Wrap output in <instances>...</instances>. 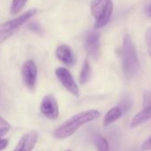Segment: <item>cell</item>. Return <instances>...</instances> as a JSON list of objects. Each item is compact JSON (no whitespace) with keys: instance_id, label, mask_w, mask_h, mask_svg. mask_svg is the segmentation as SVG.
Wrapping results in <instances>:
<instances>
[{"instance_id":"7c38bea8","label":"cell","mask_w":151,"mask_h":151,"mask_svg":"<svg viewBox=\"0 0 151 151\" xmlns=\"http://www.w3.org/2000/svg\"><path fill=\"white\" fill-rule=\"evenodd\" d=\"M122 115H123V112H122V109L119 108V106L112 108L105 115L104 119H103V124L106 126L111 124L112 123H114L115 121L119 119L122 116Z\"/></svg>"},{"instance_id":"30bf717a","label":"cell","mask_w":151,"mask_h":151,"mask_svg":"<svg viewBox=\"0 0 151 151\" xmlns=\"http://www.w3.org/2000/svg\"><path fill=\"white\" fill-rule=\"evenodd\" d=\"M56 57L65 65L72 66L75 63V56L71 48L67 45H59L55 51Z\"/></svg>"},{"instance_id":"9c48e42d","label":"cell","mask_w":151,"mask_h":151,"mask_svg":"<svg viewBox=\"0 0 151 151\" xmlns=\"http://www.w3.org/2000/svg\"><path fill=\"white\" fill-rule=\"evenodd\" d=\"M37 138L38 135L35 131L24 134L17 143L14 151H32L37 144Z\"/></svg>"},{"instance_id":"5b68a950","label":"cell","mask_w":151,"mask_h":151,"mask_svg":"<svg viewBox=\"0 0 151 151\" xmlns=\"http://www.w3.org/2000/svg\"><path fill=\"white\" fill-rule=\"evenodd\" d=\"M55 75L58 80L60 82L62 86L70 93L75 96H78L79 94V90L78 85L74 80L71 73L65 68H58L55 69Z\"/></svg>"},{"instance_id":"2e32d148","label":"cell","mask_w":151,"mask_h":151,"mask_svg":"<svg viewBox=\"0 0 151 151\" xmlns=\"http://www.w3.org/2000/svg\"><path fill=\"white\" fill-rule=\"evenodd\" d=\"M10 128H11L10 124L6 119L0 116V139H2V137L5 136L9 132Z\"/></svg>"},{"instance_id":"ba28073f","label":"cell","mask_w":151,"mask_h":151,"mask_svg":"<svg viewBox=\"0 0 151 151\" xmlns=\"http://www.w3.org/2000/svg\"><path fill=\"white\" fill-rule=\"evenodd\" d=\"M85 47L90 56L97 59L100 55V34L95 31H90L86 35Z\"/></svg>"},{"instance_id":"d6986e66","label":"cell","mask_w":151,"mask_h":151,"mask_svg":"<svg viewBox=\"0 0 151 151\" xmlns=\"http://www.w3.org/2000/svg\"><path fill=\"white\" fill-rule=\"evenodd\" d=\"M141 148H142V150H144V151L151 150V136H150L147 139H146V140L143 142V144H142V146H141Z\"/></svg>"},{"instance_id":"ac0fdd59","label":"cell","mask_w":151,"mask_h":151,"mask_svg":"<svg viewBox=\"0 0 151 151\" xmlns=\"http://www.w3.org/2000/svg\"><path fill=\"white\" fill-rule=\"evenodd\" d=\"M151 107V93H146L143 98V108Z\"/></svg>"},{"instance_id":"8fae6325","label":"cell","mask_w":151,"mask_h":151,"mask_svg":"<svg viewBox=\"0 0 151 151\" xmlns=\"http://www.w3.org/2000/svg\"><path fill=\"white\" fill-rule=\"evenodd\" d=\"M150 118H151V107L143 108V109L141 111L137 113L132 117V119L130 123V127L135 128V127L146 123Z\"/></svg>"},{"instance_id":"3957f363","label":"cell","mask_w":151,"mask_h":151,"mask_svg":"<svg viewBox=\"0 0 151 151\" xmlns=\"http://www.w3.org/2000/svg\"><path fill=\"white\" fill-rule=\"evenodd\" d=\"M91 9L95 19V28L100 29L110 21L113 13V3L111 0H93Z\"/></svg>"},{"instance_id":"e0dca14e","label":"cell","mask_w":151,"mask_h":151,"mask_svg":"<svg viewBox=\"0 0 151 151\" xmlns=\"http://www.w3.org/2000/svg\"><path fill=\"white\" fill-rule=\"evenodd\" d=\"M145 40H146V45L147 48V52L151 57V28L147 29L146 33H145Z\"/></svg>"},{"instance_id":"44dd1931","label":"cell","mask_w":151,"mask_h":151,"mask_svg":"<svg viewBox=\"0 0 151 151\" xmlns=\"http://www.w3.org/2000/svg\"><path fill=\"white\" fill-rule=\"evenodd\" d=\"M146 13H147V16H148V17H151V4L147 7Z\"/></svg>"},{"instance_id":"5bb4252c","label":"cell","mask_w":151,"mask_h":151,"mask_svg":"<svg viewBox=\"0 0 151 151\" xmlns=\"http://www.w3.org/2000/svg\"><path fill=\"white\" fill-rule=\"evenodd\" d=\"M28 0H13L11 7H10V14L12 15L18 14L25 6Z\"/></svg>"},{"instance_id":"52a82bcc","label":"cell","mask_w":151,"mask_h":151,"mask_svg":"<svg viewBox=\"0 0 151 151\" xmlns=\"http://www.w3.org/2000/svg\"><path fill=\"white\" fill-rule=\"evenodd\" d=\"M40 110L47 118L56 119L59 116V106L52 94H47L43 98L40 104Z\"/></svg>"},{"instance_id":"7402d4cb","label":"cell","mask_w":151,"mask_h":151,"mask_svg":"<svg viewBox=\"0 0 151 151\" xmlns=\"http://www.w3.org/2000/svg\"><path fill=\"white\" fill-rule=\"evenodd\" d=\"M66 151H71V150H69V149H68V150H66Z\"/></svg>"},{"instance_id":"4fadbf2b","label":"cell","mask_w":151,"mask_h":151,"mask_svg":"<svg viewBox=\"0 0 151 151\" xmlns=\"http://www.w3.org/2000/svg\"><path fill=\"white\" fill-rule=\"evenodd\" d=\"M91 76V67H90V63L88 61V60H85L81 72H80V76H79V82L81 85H84L86 83L88 82L89 78Z\"/></svg>"},{"instance_id":"6da1fadb","label":"cell","mask_w":151,"mask_h":151,"mask_svg":"<svg viewBox=\"0 0 151 151\" xmlns=\"http://www.w3.org/2000/svg\"><path fill=\"white\" fill-rule=\"evenodd\" d=\"M100 115V112L95 109L83 111L75 115L54 131V137L60 139L68 138L73 135L82 125L97 119Z\"/></svg>"},{"instance_id":"ffe728a7","label":"cell","mask_w":151,"mask_h":151,"mask_svg":"<svg viewBox=\"0 0 151 151\" xmlns=\"http://www.w3.org/2000/svg\"><path fill=\"white\" fill-rule=\"evenodd\" d=\"M8 145V140L6 139H0V151H1L2 149L6 148Z\"/></svg>"},{"instance_id":"277c9868","label":"cell","mask_w":151,"mask_h":151,"mask_svg":"<svg viewBox=\"0 0 151 151\" xmlns=\"http://www.w3.org/2000/svg\"><path fill=\"white\" fill-rule=\"evenodd\" d=\"M37 13V10L36 9L29 10L24 13L23 14L20 15L19 17H16L11 21L0 24V44L6 41L12 35H14L25 22H27L30 18H32Z\"/></svg>"},{"instance_id":"8992f818","label":"cell","mask_w":151,"mask_h":151,"mask_svg":"<svg viewBox=\"0 0 151 151\" xmlns=\"http://www.w3.org/2000/svg\"><path fill=\"white\" fill-rule=\"evenodd\" d=\"M22 75L24 84L29 90H34L37 78V68L33 60H27L22 68Z\"/></svg>"},{"instance_id":"7a4b0ae2","label":"cell","mask_w":151,"mask_h":151,"mask_svg":"<svg viewBox=\"0 0 151 151\" xmlns=\"http://www.w3.org/2000/svg\"><path fill=\"white\" fill-rule=\"evenodd\" d=\"M121 57L123 71L127 78H133L137 77L140 71V66L135 49V45L131 37L126 34L123 40L121 48Z\"/></svg>"},{"instance_id":"9a60e30c","label":"cell","mask_w":151,"mask_h":151,"mask_svg":"<svg viewBox=\"0 0 151 151\" xmlns=\"http://www.w3.org/2000/svg\"><path fill=\"white\" fill-rule=\"evenodd\" d=\"M94 143L98 151H109V144L103 136L97 135L94 139Z\"/></svg>"}]
</instances>
